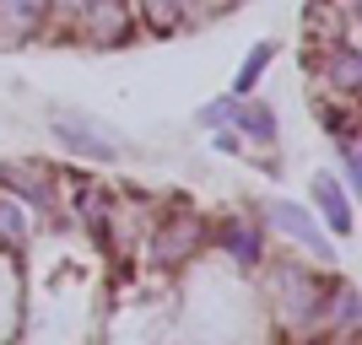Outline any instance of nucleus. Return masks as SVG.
<instances>
[{
    "label": "nucleus",
    "mask_w": 362,
    "mask_h": 345,
    "mask_svg": "<svg viewBox=\"0 0 362 345\" xmlns=\"http://www.w3.org/2000/svg\"><path fill=\"white\" fill-rule=\"evenodd\" d=\"M222 243H227V254L238 259V265H259V259H265V248H259V232L243 222V216H233V222L222 226Z\"/></svg>",
    "instance_id": "obj_10"
},
{
    "label": "nucleus",
    "mask_w": 362,
    "mask_h": 345,
    "mask_svg": "<svg viewBox=\"0 0 362 345\" xmlns=\"http://www.w3.org/2000/svg\"><path fill=\"white\" fill-rule=\"evenodd\" d=\"M22 238H28L22 200H0V243H6V248H22Z\"/></svg>",
    "instance_id": "obj_11"
},
{
    "label": "nucleus",
    "mask_w": 362,
    "mask_h": 345,
    "mask_svg": "<svg viewBox=\"0 0 362 345\" xmlns=\"http://www.w3.org/2000/svg\"><path fill=\"white\" fill-rule=\"evenodd\" d=\"M276 302L292 324H314L325 318V297H319V275L298 270V265H276Z\"/></svg>",
    "instance_id": "obj_2"
},
{
    "label": "nucleus",
    "mask_w": 362,
    "mask_h": 345,
    "mask_svg": "<svg viewBox=\"0 0 362 345\" xmlns=\"http://www.w3.org/2000/svg\"><path fill=\"white\" fill-rule=\"evenodd\" d=\"M325 75H330L335 92H346V97H351V92L362 87V54H357L351 44H335L330 60H325Z\"/></svg>",
    "instance_id": "obj_9"
},
{
    "label": "nucleus",
    "mask_w": 362,
    "mask_h": 345,
    "mask_svg": "<svg viewBox=\"0 0 362 345\" xmlns=\"http://www.w3.org/2000/svg\"><path fill=\"white\" fill-rule=\"evenodd\" d=\"M233 103H238V97H216V103H206V108H200V124H206V130L227 124V119H233Z\"/></svg>",
    "instance_id": "obj_16"
},
{
    "label": "nucleus",
    "mask_w": 362,
    "mask_h": 345,
    "mask_svg": "<svg viewBox=\"0 0 362 345\" xmlns=\"http://www.w3.org/2000/svg\"><path fill=\"white\" fill-rule=\"evenodd\" d=\"M184 243H195V226H189V222L168 226L163 238H157V259H179V248H184Z\"/></svg>",
    "instance_id": "obj_14"
},
{
    "label": "nucleus",
    "mask_w": 362,
    "mask_h": 345,
    "mask_svg": "<svg viewBox=\"0 0 362 345\" xmlns=\"http://www.w3.org/2000/svg\"><path fill=\"white\" fill-rule=\"evenodd\" d=\"M173 6H200V0H173Z\"/></svg>",
    "instance_id": "obj_18"
},
{
    "label": "nucleus",
    "mask_w": 362,
    "mask_h": 345,
    "mask_svg": "<svg viewBox=\"0 0 362 345\" xmlns=\"http://www.w3.org/2000/svg\"><path fill=\"white\" fill-rule=\"evenodd\" d=\"M335 157H341V173H346V183L357 189V183H362V157H357V146H351V135H335Z\"/></svg>",
    "instance_id": "obj_15"
},
{
    "label": "nucleus",
    "mask_w": 362,
    "mask_h": 345,
    "mask_svg": "<svg viewBox=\"0 0 362 345\" xmlns=\"http://www.w3.org/2000/svg\"><path fill=\"white\" fill-rule=\"evenodd\" d=\"M314 205L325 210V226H330L335 238L351 232V200H346V189H341L330 173H314Z\"/></svg>",
    "instance_id": "obj_7"
},
{
    "label": "nucleus",
    "mask_w": 362,
    "mask_h": 345,
    "mask_svg": "<svg viewBox=\"0 0 362 345\" xmlns=\"http://www.w3.org/2000/svg\"><path fill=\"white\" fill-rule=\"evenodd\" d=\"M335 324H341V329H357L362 324V302H357L351 286H335Z\"/></svg>",
    "instance_id": "obj_13"
},
{
    "label": "nucleus",
    "mask_w": 362,
    "mask_h": 345,
    "mask_svg": "<svg viewBox=\"0 0 362 345\" xmlns=\"http://www.w3.org/2000/svg\"><path fill=\"white\" fill-rule=\"evenodd\" d=\"M233 124H238L255 146H271L276 140V108L271 103H233Z\"/></svg>",
    "instance_id": "obj_8"
},
{
    "label": "nucleus",
    "mask_w": 362,
    "mask_h": 345,
    "mask_svg": "<svg viewBox=\"0 0 362 345\" xmlns=\"http://www.w3.org/2000/svg\"><path fill=\"white\" fill-rule=\"evenodd\" d=\"M271 226H276V232H287V238H298V243H308V248L319 254V265H330V259H335V248H330V238L319 232V222L303 205H292V200H276V205H271Z\"/></svg>",
    "instance_id": "obj_3"
},
{
    "label": "nucleus",
    "mask_w": 362,
    "mask_h": 345,
    "mask_svg": "<svg viewBox=\"0 0 362 345\" xmlns=\"http://www.w3.org/2000/svg\"><path fill=\"white\" fill-rule=\"evenodd\" d=\"M0 189H11L16 200H28V205L49 210L54 216V178H49L44 167H16V162H0Z\"/></svg>",
    "instance_id": "obj_4"
},
{
    "label": "nucleus",
    "mask_w": 362,
    "mask_h": 345,
    "mask_svg": "<svg viewBox=\"0 0 362 345\" xmlns=\"http://www.w3.org/2000/svg\"><path fill=\"white\" fill-rule=\"evenodd\" d=\"M44 22V0H0V49L28 44Z\"/></svg>",
    "instance_id": "obj_5"
},
{
    "label": "nucleus",
    "mask_w": 362,
    "mask_h": 345,
    "mask_svg": "<svg viewBox=\"0 0 362 345\" xmlns=\"http://www.w3.org/2000/svg\"><path fill=\"white\" fill-rule=\"evenodd\" d=\"M81 11H87V28L98 44H119L124 32H130V11H124V0H76Z\"/></svg>",
    "instance_id": "obj_6"
},
{
    "label": "nucleus",
    "mask_w": 362,
    "mask_h": 345,
    "mask_svg": "<svg viewBox=\"0 0 362 345\" xmlns=\"http://www.w3.org/2000/svg\"><path fill=\"white\" fill-rule=\"evenodd\" d=\"M141 11L157 22V28H173V16H179V6L173 0H141Z\"/></svg>",
    "instance_id": "obj_17"
},
{
    "label": "nucleus",
    "mask_w": 362,
    "mask_h": 345,
    "mask_svg": "<svg viewBox=\"0 0 362 345\" xmlns=\"http://www.w3.org/2000/svg\"><path fill=\"white\" fill-rule=\"evenodd\" d=\"M271 54H276V44H259L255 54L243 60L238 81H233V92H238V97H243V92H255V81H259V75H265V65H271Z\"/></svg>",
    "instance_id": "obj_12"
},
{
    "label": "nucleus",
    "mask_w": 362,
    "mask_h": 345,
    "mask_svg": "<svg viewBox=\"0 0 362 345\" xmlns=\"http://www.w3.org/2000/svg\"><path fill=\"white\" fill-rule=\"evenodd\" d=\"M54 140L76 157H87V162H114L119 157V140L108 135V124H98L81 108H54Z\"/></svg>",
    "instance_id": "obj_1"
}]
</instances>
